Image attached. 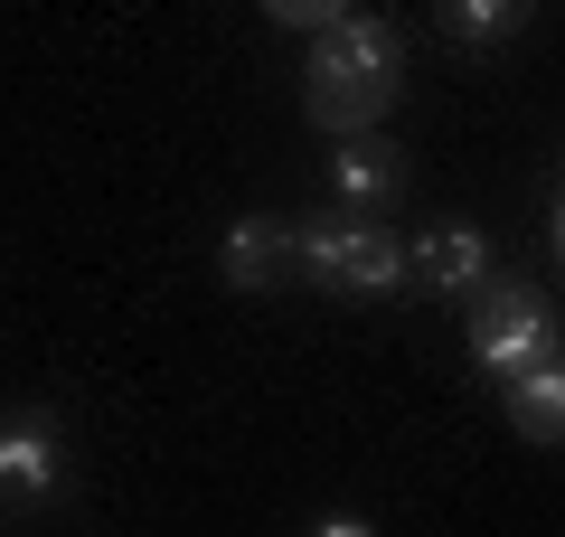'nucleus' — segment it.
Instances as JSON below:
<instances>
[{
    "label": "nucleus",
    "mask_w": 565,
    "mask_h": 537,
    "mask_svg": "<svg viewBox=\"0 0 565 537\" xmlns=\"http://www.w3.org/2000/svg\"><path fill=\"white\" fill-rule=\"evenodd\" d=\"M292 255L330 283V293H405V245L367 218H330V227H302Z\"/></svg>",
    "instance_id": "3"
},
{
    "label": "nucleus",
    "mask_w": 565,
    "mask_h": 537,
    "mask_svg": "<svg viewBox=\"0 0 565 537\" xmlns=\"http://www.w3.org/2000/svg\"><path fill=\"white\" fill-rule=\"evenodd\" d=\"M302 104H311V123L340 133V141L377 133V114L396 104V39H386V20H359V10H349V29H330L302 57Z\"/></svg>",
    "instance_id": "1"
},
{
    "label": "nucleus",
    "mask_w": 565,
    "mask_h": 537,
    "mask_svg": "<svg viewBox=\"0 0 565 537\" xmlns=\"http://www.w3.org/2000/svg\"><path fill=\"white\" fill-rule=\"evenodd\" d=\"M452 29H462V39H519V10H509V0H462Z\"/></svg>",
    "instance_id": "9"
},
{
    "label": "nucleus",
    "mask_w": 565,
    "mask_h": 537,
    "mask_svg": "<svg viewBox=\"0 0 565 537\" xmlns=\"http://www.w3.org/2000/svg\"><path fill=\"white\" fill-rule=\"evenodd\" d=\"M471 358H481L500 387L537 378L546 358H556V312H546L537 293H519V283H490V293L471 302Z\"/></svg>",
    "instance_id": "2"
},
{
    "label": "nucleus",
    "mask_w": 565,
    "mask_h": 537,
    "mask_svg": "<svg viewBox=\"0 0 565 537\" xmlns=\"http://www.w3.org/2000/svg\"><path fill=\"white\" fill-rule=\"evenodd\" d=\"M330 179H340L349 208H386V199H396V151H377V141H340Z\"/></svg>",
    "instance_id": "7"
},
{
    "label": "nucleus",
    "mask_w": 565,
    "mask_h": 537,
    "mask_svg": "<svg viewBox=\"0 0 565 537\" xmlns=\"http://www.w3.org/2000/svg\"><path fill=\"white\" fill-rule=\"evenodd\" d=\"M321 537H367V528H359V518H330V528H321Z\"/></svg>",
    "instance_id": "11"
},
{
    "label": "nucleus",
    "mask_w": 565,
    "mask_h": 537,
    "mask_svg": "<svg viewBox=\"0 0 565 537\" xmlns=\"http://www.w3.org/2000/svg\"><path fill=\"white\" fill-rule=\"evenodd\" d=\"M556 255H565V199H556Z\"/></svg>",
    "instance_id": "12"
},
{
    "label": "nucleus",
    "mask_w": 565,
    "mask_h": 537,
    "mask_svg": "<svg viewBox=\"0 0 565 537\" xmlns=\"http://www.w3.org/2000/svg\"><path fill=\"white\" fill-rule=\"evenodd\" d=\"M274 264H282V236L264 218H245L236 236H226V283H236V293H255V283H274Z\"/></svg>",
    "instance_id": "8"
},
{
    "label": "nucleus",
    "mask_w": 565,
    "mask_h": 537,
    "mask_svg": "<svg viewBox=\"0 0 565 537\" xmlns=\"http://www.w3.org/2000/svg\"><path fill=\"white\" fill-rule=\"evenodd\" d=\"M415 264H424V283H434V293H471V302L500 283V274H490V236H481V227H444V236H424Z\"/></svg>",
    "instance_id": "5"
},
{
    "label": "nucleus",
    "mask_w": 565,
    "mask_h": 537,
    "mask_svg": "<svg viewBox=\"0 0 565 537\" xmlns=\"http://www.w3.org/2000/svg\"><path fill=\"white\" fill-rule=\"evenodd\" d=\"M66 481V453H57V434L47 424H0V491H20V499H47Z\"/></svg>",
    "instance_id": "4"
},
{
    "label": "nucleus",
    "mask_w": 565,
    "mask_h": 537,
    "mask_svg": "<svg viewBox=\"0 0 565 537\" xmlns=\"http://www.w3.org/2000/svg\"><path fill=\"white\" fill-rule=\"evenodd\" d=\"M509 415H519V434L565 443V358H546L537 378H519V387H509Z\"/></svg>",
    "instance_id": "6"
},
{
    "label": "nucleus",
    "mask_w": 565,
    "mask_h": 537,
    "mask_svg": "<svg viewBox=\"0 0 565 537\" xmlns=\"http://www.w3.org/2000/svg\"><path fill=\"white\" fill-rule=\"evenodd\" d=\"M282 29H311V39H330V29H349V10L340 0H292V10H274Z\"/></svg>",
    "instance_id": "10"
}]
</instances>
